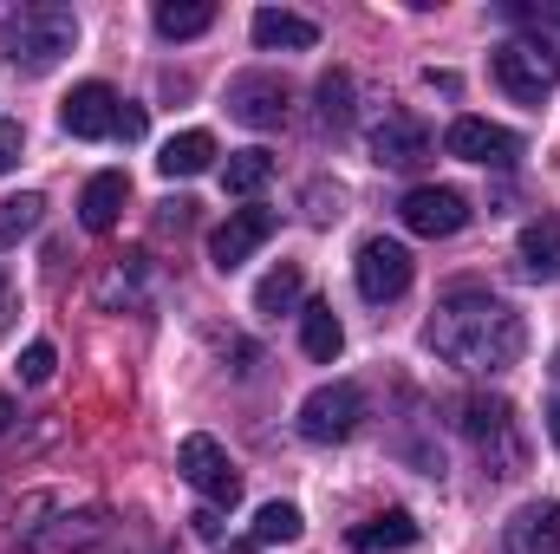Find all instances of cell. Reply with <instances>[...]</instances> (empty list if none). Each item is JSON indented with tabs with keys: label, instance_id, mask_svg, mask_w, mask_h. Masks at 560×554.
Instances as JSON below:
<instances>
[{
	"label": "cell",
	"instance_id": "19",
	"mask_svg": "<svg viewBox=\"0 0 560 554\" xmlns=\"http://www.w3.org/2000/svg\"><path fill=\"white\" fill-rule=\"evenodd\" d=\"M411 542H418V522H411L405 509H385V516H372V522H359V529H352V549H359V554L411 549Z\"/></svg>",
	"mask_w": 560,
	"mask_h": 554
},
{
	"label": "cell",
	"instance_id": "27",
	"mask_svg": "<svg viewBox=\"0 0 560 554\" xmlns=\"http://www.w3.org/2000/svg\"><path fill=\"white\" fill-rule=\"evenodd\" d=\"M52 366H59V359H52V346H46V339H33V346L20 353V379H26V385H46V379H52Z\"/></svg>",
	"mask_w": 560,
	"mask_h": 554
},
{
	"label": "cell",
	"instance_id": "3",
	"mask_svg": "<svg viewBox=\"0 0 560 554\" xmlns=\"http://www.w3.org/2000/svg\"><path fill=\"white\" fill-rule=\"evenodd\" d=\"M456 424L482 450L489 476H515L522 470V430H515V405L509 399H463L456 405Z\"/></svg>",
	"mask_w": 560,
	"mask_h": 554
},
{
	"label": "cell",
	"instance_id": "20",
	"mask_svg": "<svg viewBox=\"0 0 560 554\" xmlns=\"http://www.w3.org/2000/svg\"><path fill=\"white\" fill-rule=\"evenodd\" d=\"M209 163H215V138L209 131H183V138L163 143V157H156L163 176H202Z\"/></svg>",
	"mask_w": 560,
	"mask_h": 554
},
{
	"label": "cell",
	"instance_id": "26",
	"mask_svg": "<svg viewBox=\"0 0 560 554\" xmlns=\"http://www.w3.org/2000/svg\"><path fill=\"white\" fill-rule=\"evenodd\" d=\"M300 535H306V522H300L293 503H261V516H255V542H300Z\"/></svg>",
	"mask_w": 560,
	"mask_h": 554
},
{
	"label": "cell",
	"instance_id": "9",
	"mask_svg": "<svg viewBox=\"0 0 560 554\" xmlns=\"http://www.w3.org/2000/svg\"><path fill=\"white\" fill-rule=\"evenodd\" d=\"M118 112H125V99H118L105 79H85V85L66 92L59 125H66L72 138H118Z\"/></svg>",
	"mask_w": 560,
	"mask_h": 554
},
{
	"label": "cell",
	"instance_id": "15",
	"mask_svg": "<svg viewBox=\"0 0 560 554\" xmlns=\"http://www.w3.org/2000/svg\"><path fill=\"white\" fill-rule=\"evenodd\" d=\"M125 203H131V176H125V170H98V176L85 183V196H79V222H85L92 235H105V229H118Z\"/></svg>",
	"mask_w": 560,
	"mask_h": 554
},
{
	"label": "cell",
	"instance_id": "5",
	"mask_svg": "<svg viewBox=\"0 0 560 554\" xmlns=\"http://www.w3.org/2000/svg\"><path fill=\"white\" fill-rule=\"evenodd\" d=\"M359 417H365V392L352 385V379H332V385H319V392H306V405H300V437L306 443H346L352 430H359Z\"/></svg>",
	"mask_w": 560,
	"mask_h": 554
},
{
	"label": "cell",
	"instance_id": "10",
	"mask_svg": "<svg viewBox=\"0 0 560 554\" xmlns=\"http://www.w3.org/2000/svg\"><path fill=\"white\" fill-rule=\"evenodd\" d=\"M443 150L463 157V163H482V170H509V163L522 157V138L502 131V125H489V118H456V125L443 131Z\"/></svg>",
	"mask_w": 560,
	"mask_h": 554
},
{
	"label": "cell",
	"instance_id": "17",
	"mask_svg": "<svg viewBox=\"0 0 560 554\" xmlns=\"http://www.w3.org/2000/svg\"><path fill=\"white\" fill-rule=\"evenodd\" d=\"M300 346H306V359H319V366H332L339 359V346H346V326H339V313L332 307H300Z\"/></svg>",
	"mask_w": 560,
	"mask_h": 554
},
{
	"label": "cell",
	"instance_id": "4",
	"mask_svg": "<svg viewBox=\"0 0 560 554\" xmlns=\"http://www.w3.org/2000/svg\"><path fill=\"white\" fill-rule=\"evenodd\" d=\"M495 85L522 105H541L560 85V53L548 39H502L495 46Z\"/></svg>",
	"mask_w": 560,
	"mask_h": 554
},
{
	"label": "cell",
	"instance_id": "31",
	"mask_svg": "<svg viewBox=\"0 0 560 554\" xmlns=\"http://www.w3.org/2000/svg\"><path fill=\"white\" fill-rule=\"evenodd\" d=\"M118 138H143V105H125L118 112Z\"/></svg>",
	"mask_w": 560,
	"mask_h": 554
},
{
	"label": "cell",
	"instance_id": "28",
	"mask_svg": "<svg viewBox=\"0 0 560 554\" xmlns=\"http://www.w3.org/2000/svg\"><path fill=\"white\" fill-rule=\"evenodd\" d=\"M20 150H26V138H20V125L13 118H0V176L20 163Z\"/></svg>",
	"mask_w": 560,
	"mask_h": 554
},
{
	"label": "cell",
	"instance_id": "13",
	"mask_svg": "<svg viewBox=\"0 0 560 554\" xmlns=\"http://www.w3.org/2000/svg\"><path fill=\"white\" fill-rule=\"evenodd\" d=\"M430 157V125L411 118V112H392L378 131H372V163L378 170H418Z\"/></svg>",
	"mask_w": 560,
	"mask_h": 554
},
{
	"label": "cell",
	"instance_id": "16",
	"mask_svg": "<svg viewBox=\"0 0 560 554\" xmlns=\"http://www.w3.org/2000/svg\"><path fill=\"white\" fill-rule=\"evenodd\" d=\"M313 39H319V26L306 13H287V7H261L255 13V46H268V53H306Z\"/></svg>",
	"mask_w": 560,
	"mask_h": 554
},
{
	"label": "cell",
	"instance_id": "2",
	"mask_svg": "<svg viewBox=\"0 0 560 554\" xmlns=\"http://www.w3.org/2000/svg\"><path fill=\"white\" fill-rule=\"evenodd\" d=\"M72 46H79V20H72L66 7H20V13L0 20V53H7V66L26 72V79L52 72Z\"/></svg>",
	"mask_w": 560,
	"mask_h": 554
},
{
	"label": "cell",
	"instance_id": "34",
	"mask_svg": "<svg viewBox=\"0 0 560 554\" xmlns=\"http://www.w3.org/2000/svg\"><path fill=\"white\" fill-rule=\"evenodd\" d=\"M555 372H560V359H555Z\"/></svg>",
	"mask_w": 560,
	"mask_h": 554
},
{
	"label": "cell",
	"instance_id": "25",
	"mask_svg": "<svg viewBox=\"0 0 560 554\" xmlns=\"http://www.w3.org/2000/svg\"><path fill=\"white\" fill-rule=\"evenodd\" d=\"M39 216H46V196H7L0 203V242H20V235H33L39 229Z\"/></svg>",
	"mask_w": 560,
	"mask_h": 554
},
{
	"label": "cell",
	"instance_id": "23",
	"mask_svg": "<svg viewBox=\"0 0 560 554\" xmlns=\"http://www.w3.org/2000/svg\"><path fill=\"white\" fill-rule=\"evenodd\" d=\"M268 176H275V157L268 150H235L222 163V189L229 196H255V189H268Z\"/></svg>",
	"mask_w": 560,
	"mask_h": 554
},
{
	"label": "cell",
	"instance_id": "11",
	"mask_svg": "<svg viewBox=\"0 0 560 554\" xmlns=\"http://www.w3.org/2000/svg\"><path fill=\"white\" fill-rule=\"evenodd\" d=\"M229 118L248 125V131L287 125V79H275V72H242V79L229 85Z\"/></svg>",
	"mask_w": 560,
	"mask_h": 554
},
{
	"label": "cell",
	"instance_id": "12",
	"mask_svg": "<svg viewBox=\"0 0 560 554\" xmlns=\"http://www.w3.org/2000/svg\"><path fill=\"white\" fill-rule=\"evenodd\" d=\"M275 229H280L275 209H235V216L209 235V262H215L222 275H235V268H242V262H248V255H255Z\"/></svg>",
	"mask_w": 560,
	"mask_h": 554
},
{
	"label": "cell",
	"instance_id": "33",
	"mask_svg": "<svg viewBox=\"0 0 560 554\" xmlns=\"http://www.w3.org/2000/svg\"><path fill=\"white\" fill-rule=\"evenodd\" d=\"M548 437H555V450H560V399H555V412H548Z\"/></svg>",
	"mask_w": 560,
	"mask_h": 554
},
{
	"label": "cell",
	"instance_id": "21",
	"mask_svg": "<svg viewBox=\"0 0 560 554\" xmlns=\"http://www.w3.org/2000/svg\"><path fill=\"white\" fill-rule=\"evenodd\" d=\"M215 26V7L209 0H163L156 7V33L163 39H196V33H209Z\"/></svg>",
	"mask_w": 560,
	"mask_h": 554
},
{
	"label": "cell",
	"instance_id": "18",
	"mask_svg": "<svg viewBox=\"0 0 560 554\" xmlns=\"http://www.w3.org/2000/svg\"><path fill=\"white\" fill-rule=\"evenodd\" d=\"M522 268L535 280H560V216H541L522 229Z\"/></svg>",
	"mask_w": 560,
	"mask_h": 554
},
{
	"label": "cell",
	"instance_id": "30",
	"mask_svg": "<svg viewBox=\"0 0 560 554\" xmlns=\"http://www.w3.org/2000/svg\"><path fill=\"white\" fill-rule=\"evenodd\" d=\"M189 522H196V535H202V542H222V516H215V509H196Z\"/></svg>",
	"mask_w": 560,
	"mask_h": 554
},
{
	"label": "cell",
	"instance_id": "8",
	"mask_svg": "<svg viewBox=\"0 0 560 554\" xmlns=\"http://www.w3.org/2000/svg\"><path fill=\"white\" fill-rule=\"evenodd\" d=\"M398 216H405V229L411 235H456L463 222H469V196L463 189H450V183H418L405 203H398Z\"/></svg>",
	"mask_w": 560,
	"mask_h": 554
},
{
	"label": "cell",
	"instance_id": "22",
	"mask_svg": "<svg viewBox=\"0 0 560 554\" xmlns=\"http://www.w3.org/2000/svg\"><path fill=\"white\" fill-rule=\"evenodd\" d=\"M300 293H306V275L293 268V262H280L275 275L255 287V313H268V320H280V313H293L300 307Z\"/></svg>",
	"mask_w": 560,
	"mask_h": 554
},
{
	"label": "cell",
	"instance_id": "32",
	"mask_svg": "<svg viewBox=\"0 0 560 554\" xmlns=\"http://www.w3.org/2000/svg\"><path fill=\"white\" fill-rule=\"evenodd\" d=\"M13 417H20V412H13V399H7V392H0V437H7V430H13Z\"/></svg>",
	"mask_w": 560,
	"mask_h": 554
},
{
	"label": "cell",
	"instance_id": "1",
	"mask_svg": "<svg viewBox=\"0 0 560 554\" xmlns=\"http://www.w3.org/2000/svg\"><path fill=\"white\" fill-rule=\"evenodd\" d=\"M423 339L456 372H509L522 359V346H528V326H522V313L509 300H495L482 287H456V293L436 300Z\"/></svg>",
	"mask_w": 560,
	"mask_h": 554
},
{
	"label": "cell",
	"instance_id": "29",
	"mask_svg": "<svg viewBox=\"0 0 560 554\" xmlns=\"http://www.w3.org/2000/svg\"><path fill=\"white\" fill-rule=\"evenodd\" d=\"M509 20H535L541 33H548V26L560 33V0H555V7H509Z\"/></svg>",
	"mask_w": 560,
	"mask_h": 554
},
{
	"label": "cell",
	"instance_id": "14",
	"mask_svg": "<svg viewBox=\"0 0 560 554\" xmlns=\"http://www.w3.org/2000/svg\"><path fill=\"white\" fill-rule=\"evenodd\" d=\"M509 554H560V503H528L515 509V522L502 529Z\"/></svg>",
	"mask_w": 560,
	"mask_h": 554
},
{
	"label": "cell",
	"instance_id": "6",
	"mask_svg": "<svg viewBox=\"0 0 560 554\" xmlns=\"http://www.w3.org/2000/svg\"><path fill=\"white\" fill-rule=\"evenodd\" d=\"M176 470H183V483L189 489H202L215 509H235V496H242V476H235V463H229V450L215 443V437H183V450H176Z\"/></svg>",
	"mask_w": 560,
	"mask_h": 554
},
{
	"label": "cell",
	"instance_id": "7",
	"mask_svg": "<svg viewBox=\"0 0 560 554\" xmlns=\"http://www.w3.org/2000/svg\"><path fill=\"white\" fill-rule=\"evenodd\" d=\"M352 275H359V293H365L372 307H385V300H398V293L411 287L418 262H411V249H405V242H385V235H372V242L359 249Z\"/></svg>",
	"mask_w": 560,
	"mask_h": 554
},
{
	"label": "cell",
	"instance_id": "24",
	"mask_svg": "<svg viewBox=\"0 0 560 554\" xmlns=\"http://www.w3.org/2000/svg\"><path fill=\"white\" fill-rule=\"evenodd\" d=\"M319 125L326 131H346L352 125V72H339V66L319 79Z\"/></svg>",
	"mask_w": 560,
	"mask_h": 554
}]
</instances>
